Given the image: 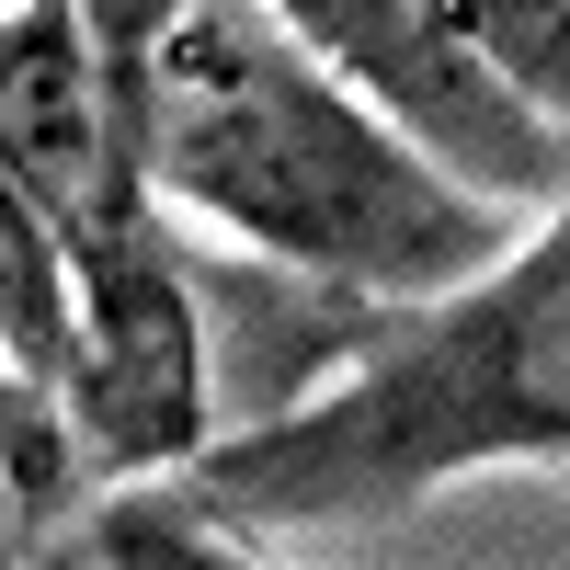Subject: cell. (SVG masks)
<instances>
[{
    "instance_id": "cell-1",
    "label": "cell",
    "mask_w": 570,
    "mask_h": 570,
    "mask_svg": "<svg viewBox=\"0 0 570 570\" xmlns=\"http://www.w3.org/2000/svg\"><path fill=\"white\" fill-rule=\"evenodd\" d=\"M137 137H149V195L171 217H206L217 240L411 320L491 285L537 240L525 217L411 160L354 104V80H331L308 35L252 0H171V12L149 0Z\"/></svg>"
},
{
    "instance_id": "cell-2",
    "label": "cell",
    "mask_w": 570,
    "mask_h": 570,
    "mask_svg": "<svg viewBox=\"0 0 570 570\" xmlns=\"http://www.w3.org/2000/svg\"><path fill=\"white\" fill-rule=\"evenodd\" d=\"M513 456H570V217H548L491 285L400 320L308 411L217 434V456L183 468L160 502L195 513L206 537L263 548L354 525V513H400Z\"/></svg>"
},
{
    "instance_id": "cell-3",
    "label": "cell",
    "mask_w": 570,
    "mask_h": 570,
    "mask_svg": "<svg viewBox=\"0 0 570 570\" xmlns=\"http://www.w3.org/2000/svg\"><path fill=\"white\" fill-rule=\"evenodd\" d=\"M285 23L308 35L331 80H354V104L400 137L411 160H434L456 195L502 217H570V137L491 69L468 0H285Z\"/></svg>"
},
{
    "instance_id": "cell-4",
    "label": "cell",
    "mask_w": 570,
    "mask_h": 570,
    "mask_svg": "<svg viewBox=\"0 0 570 570\" xmlns=\"http://www.w3.org/2000/svg\"><path fill=\"white\" fill-rule=\"evenodd\" d=\"M468 23H480L491 69L570 137V0H468Z\"/></svg>"
},
{
    "instance_id": "cell-5",
    "label": "cell",
    "mask_w": 570,
    "mask_h": 570,
    "mask_svg": "<svg viewBox=\"0 0 570 570\" xmlns=\"http://www.w3.org/2000/svg\"><path fill=\"white\" fill-rule=\"evenodd\" d=\"M91 570H274V559L240 548V537H206L195 513H171L149 491V502H115L104 525H91Z\"/></svg>"
}]
</instances>
